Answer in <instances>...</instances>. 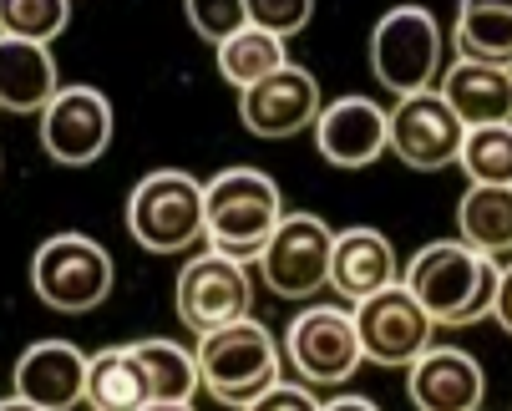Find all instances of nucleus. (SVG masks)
<instances>
[{"label":"nucleus","mask_w":512,"mask_h":411,"mask_svg":"<svg viewBox=\"0 0 512 411\" xmlns=\"http://www.w3.org/2000/svg\"><path fill=\"white\" fill-rule=\"evenodd\" d=\"M497 259L472 249L462 234L457 239H431L411 254L401 269V285L421 300V310L436 325H477L492 315V290H497Z\"/></svg>","instance_id":"nucleus-1"},{"label":"nucleus","mask_w":512,"mask_h":411,"mask_svg":"<svg viewBox=\"0 0 512 411\" xmlns=\"http://www.w3.org/2000/svg\"><path fill=\"white\" fill-rule=\"evenodd\" d=\"M284 219V193L259 168H224L203 183V239L239 264H259L274 224Z\"/></svg>","instance_id":"nucleus-2"},{"label":"nucleus","mask_w":512,"mask_h":411,"mask_svg":"<svg viewBox=\"0 0 512 411\" xmlns=\"http://www.w3.org/2000/svg\"><path fill=\"white\" fill-rule=\"evenodd\" d=\"M193 356H198L203 391L218 406H259V396L284 376L279 371V340L254 315L203 330Z\"/></svg>","instance_id":"nucleus-3"},{"label":"nucleus","mask_w":512,"mask_h":411,"mask_svg":"<svg viewBox=\"0 0 512 411\" xmlns=\"http://www.w3.org/2000/svg\"><path fill=\"white\" fill-rule=\"evenodd\" d=\"M127 234L148 254H178L203 239V183L183 168H153L127 193Z\"/></svg>","instance_id":"nucleus-4"},{"label":"nucleus","mask_w":512,"mask_h":411,"mask_svg":"<svg viewBox=\"0 0 512 411\" xmlns=\"http://www.w3.org/2000/svg\"><path fill=\"white\" fill-rule=\"evenodd\" d=\"M117 264L87 234H51L31 259V290L61 315H87L112 295Z\"/></svg>","instance_id":"nucleus-5"},{"label":"nucleus","mask_w":512,"mask_h":411,"mask_svg":"<svg viewBox=\"0 0 512 411\" xmlns=\"http://www.w3.org/2000/svg\"><path fill=\"white\" fill-rule=\"evenodd\" d=\"M371 72L391 97L426 92L442 77V26L426 6H391L371 31Z\"/></svg>","instance_id":"nucleus-6"},{"label":"nucleus","mask_w":512,"mask_h":411,"mask_svg":"<svg viewBox=\"0 0 512 411\" xmlns=\"http://www.w3.org/2000/svg\"><path fill=\"white\" fill-rule=\"evenodd\" d=\"M279 356L295 366V376L310 381V386H345L360 371V361H365L355 315L340 310V305H310V310H300L295 320L284 325Z\"/></svg>","instance_id":"nucleus-7"},{"label":"nucleus","mask_w":512,"mask_h":411,"mask_svg":"<svg viewBox=\"0 0 512 411\" xmlns=\"http://www.w3.org/2000/svg\"><path fill=\"white\" fill-rule=\"evenodd\" d=\"M330 249L335 229L315 214H284L259 254V280L279 300H310L330 290Z\"/></svg>","instance_id":"nucleus-8"},{"label":"nucleus","mask_w":512,"mask_h":411,"mask_svg":"<svg viewBox=\"0 0 512 411\" xmlns=\"http://www.w3.org/2000/svg\"><path fill=\"white\" fill-rule=\"evenodd\" d=\"M350 315H355V330H360L365 361L391 366V371H406L436 335V320L421 310V300L401 280L376 290V295H365V300H355Z\"/></svg>","instance_id":"nucleus-9"},{"label":"nucleus","mask_w":512,"mask_h":411,"mask_svg":"<svg viewBox=\"0 0 512 411\" xmlns=\"http://www.w3.org/2000/svg\"><path fill=\"white\" fill-rule=\"evenodd\" d=\"M173 300H178V320H183L188 330H198V335L229 325V320H244L249 305H254L249 264L218 254V249H203V254H193V259L178 269Z\"/></svg>","instance_id":"nucleus-10"},{"label":"nucleus","mask_w":512,"mask_h":411,"mask_svg":"<svg viewBox=\"0 0 512 411\" xmlns=\"http://www.w3.org/2000/svg\"><path fill=\"white\" fill-rule=\"evenodd\" d=\"M36 117L41 148L56 168H92L112 148V102L97 87H61Z\"/></svg>","instance_id":"nucleus-11"},{"label":"nucleus","mask_w":512,"mask_h":411,"mask_svg":"<svg viewBox=\"0 0 512 411\" xmlns=\"http://www.w3.org/2000/svg\"><path fill=\"white\" fill-rule=\"evenodd\" d=\"M462 132H467L462 117L447 107V97L436 87L396 97V107H391V153L416 173L452 168L462 153Z\"/></svg>","instance_id":"nucleus-12"},{"label":"nucleus","mask_w":512,"mask_h":411,"mask_svg":"<svg viewBox=\"0 0 512 411\" xmlns=\"http://www.w3.org/2000/svg\"><path fill=\"white\" fill-rule=\"evenodd\" d=\"M320 82H315V72H305V66H295V61H284L279 72H269V77H259L254 87H244L239 92V117H244V127L254 132V137H295V132H305V127H315V117H320Z\"/></svg>","instance_id":"nucleus-13"},{"label":"nucleus","mask_w":512,"mask_h":411,"mask_svg":"<svg viewBox=\"0 0 512 411\" xmlns=\"http://www.w3.org/2000/svg\"><path fill=\"white\" fill-rule=\"evenodd\" d=\"M11 401L31 411H66L87 401V356L71 340H36L11 371Z\"/></svg>","instance_id":"nucleus-14"},{"label":"nucleus","mask_w":512,"mask_h":411,"mask_svg":"<svg viewBox=\"0 0 512 411\" xmlns=\"http://www.w3.org/2000/svg\"><path fill=\"white\" fill-rule=\"evenodd\" d=\"M315 148L335 168H371L381 153H391V112H381L371 97H340L315 117Z\"/></svg>","instance_id":"nucleus-15"},{"label":"nucleus","mask_w":512,"mask_h":411,"mask_svg":"<svg viewBox=\"0 0 512 411\" xmlns=\"http://www.w3.org/2000/svg\"><path fill=\"white\" fill-rule=\"evenodd\" d=\"M406 396L426 411H472L487 396V376H482L477 356H467L457 346H426L406 366Z\"/></svg>","instance_id":"nucleus-16"},{"label":"nucleus","mask_w":512,"mask_h":411,"mask_svg":"<svg viewBox=\"0 0 512 411\" xmlns=\"http://www.w3.org/2000/svg\"><path fill=\"white\" fill-rule=\"evenodd\" d=\"M436 92L447 97V107L462 117V127H487V122H512V72L507 66H487V61H467L457 56Z\"/></svg>","instance_id":"nucleus-17"},{"label":"nucleus","mask_w":512,"mask_h":411,"mask_svg":"<svg viewBox=\"0 0 512 411\" xmlns=\"http://www.w3.org/2000/svg\"><path fill=\"white\" fill-rule=\"evenodd\" d=\"M396 249L381 229H345L335 234V249H330V290H340L350 305L376 295L386 285H396Z\"/></svg>","instance_id":"nucleus-18"},{"label":"nucleus","mask_w":512,"mask_h":411,"mask_svg":"<svg viewBox=\"0 0 512 411\" xmlns=\"http://www.w3.org/2000/svg\"><path fill=\"white\" fill-rule=\"evenodd\" d=\"M56 92H61V77H56L51 46L0 36V107L26 117V112H41Z\"/></svg>","instance_id":"nucleus-19"},{"label":"nucleus","mask_w":512,"mask_h":411,"mask_svg":"<svg viewBox=\"0 0 512 411\" xmlns=\"http://www.w3.org/2000/svg\"><path fill=\"white\" fill-rule=\"evenodd\" d=\"M457 234L492 259L512 254V183H472L457 198Z\"/></svg>","instance_id":"nucleus-20"},{"label":"nucleus","mask_w":512,"mask_h":411,"mask_svg":"<svg viewBox=\"0 0 512 411\" xmlns=\"http://www.w3.org/2000/svg\"><path fill=\"white\" fill-rule=\"evenodd\" d=\"M452 41H457V56L512 72V0H462Z\"/></svg>","instance_id":"nucleus-21"},{"label":"nucleus","mask_w":512,"mask_h":411,"mask_svg":"<svg viewBox=\"0 0 512 411\" xmlns=\"http://www.w3.org/2000/svg\"><path fill=\"white\" fill-rule=\"evenodd\" d=\"M87 401L102 411H137V406H153L148 396V371L132 356V346H112L87 356Z\"/></svg>","instance_id":"nucleus-22"},{"label":"nucleus","mask_w":512,"mask_h":411,"mask_svg":"<svg viewBox=\"0 0 512 411\" xmlns=\"http://www.w3.org/2000/svg\"><path fill=\"white\" fill-rule=\"evenodd\" d=\"M132 356L148 371V396L153 406H188L203 391L198 356L183 351L178 340H132Z\"/></svg>","instance_id":"nucleus-23"},{"label":"nucleus","mask_w":512,"mask_h":411,"mask_svg":"<svg viewBox=\"0 0 512 411\" xmlns=\"http://www.w3.org/2000/svg\"><path fill=\"white\" fill-rule=\"evenodd\" d=\"M218 51V77H224L229 87H254L259 77H269V72H279V66L289 61L284 56V36H274V31H264V26H244V31H234L224 46H213Z\"/></svg>","instance_id":"nucleus-24"},{"label":"nucleus","mask_w":512,"mask_h":411,"mask_svg":"<svg viewBox=\"0 0 512 411\" xmlns=\"http://www.w3.org/2000/svg\"><path fill=\"white\" fill-rule=\"evenodd\" d=\"M457 163L472 183H512V122L467 127Z\"/></svg>","instance_id":"nucleus-25"},{"label":"nucleus","mask_w":512,"mask_h":411,"mask_svg":"<svg viewBox=\"0 0 512 411\" xmlns=\"http://www.w3.org/2000/svg\"><path fill=\"white\" fill-rule=\"evenodd\" d=\"M71 21V0H0V36L51 46Z\"/></svg>","instance_id":"nucleus-26"},{"label":"nucleus","mask_w":512,"mask_h":411,"mask_svg":"<svg viewBox=\"0 0 512 411\" xmlns=\"http://www.w3.org/2000/svg\"><path fill=\"white\" fill-rule=\"evenodd\" d=\"M183 16H188V26L208 46H224L234 31L249 26V6H244V0H183Z\"/></svg>","instance_id":"nucleus-27"},{"label":"nucleus","mask_w":512,"mask_h":411,"mask_svg":"<svg viewBox=\"0 0 512 411\" xmlns=\"http://www.w3.org/2000/svg\"><path fill=\"white\" fill-rule=\"evenodd\" d=\"M244 6H249V26H264L284 41L295 31H305L315 16V0H244Z\"/></svg>","instance_id":"nucleus-28"},{"label":"nucleus","mask_w":512,"mask_h":411,"mask_svg":"<svg viewBox=\"0 0 512 411\" xmlns=\"http://www.w3.org/2000/svg\"><path fill=\"white\" fill-rule=\"evenodd\" d=\"M264 406H300V411H315L320 401H315V391H310L305 381H284V376H279V381L259 396V411H264Z\"/></svg>","instance_id":"nucleus-29"},{"label":"nucleus","mask_w":512,"mask_h":411,"mask_svg":"<svg viewBox=\"0 0 512 411\" xmlns=\"http://www.w3.org/2000/svg\"><path fill=\"white\" fill-rule=\"evenodd\" d=\"M492 320L512 335V259L497 269V290H492Z\"/></svg>","instance_id":"nucleus-30"}]
</instances>
